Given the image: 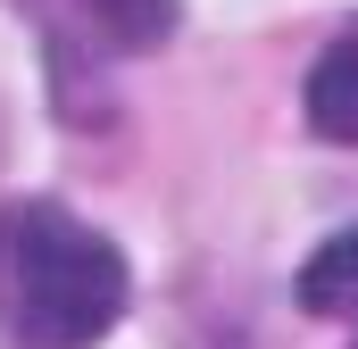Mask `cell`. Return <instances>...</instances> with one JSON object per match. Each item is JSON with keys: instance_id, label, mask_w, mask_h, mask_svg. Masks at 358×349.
Returning a JSON list of instances; mask_svg holds the SVG:
<instances>
[{"instance_id": "6da1fadb", "label": "cell", "mask_w": 358, "mask_h": 349, "mask_svg": "<svg viewBox=\"0 0 358 349\" xmlns=\"http://www.w3.org/2000/svg\"><path fill=\"white\" fill-rule=\"evenodd\" d=\"M125 316V258L50 200H0V341L92 349Z\"/></svg>"}, {"instance_id": "7a4b0ae2", "label": "cell", "mask_w": 358, "mask_h": 349, "mask_svg": "<svg viewBox=\"0 0 358 349\" xmlns=\"http://www.w3.org/2000/svg\"><path fill=\"white\" fill-rule=\"evenodd\" d=\"M42 42L50 67H108V59H142L176 34V0H17Z\"/></svg>"}, {"instance_id": "3957f363", "label": "cell", "mask_w": 358, "mask_h": 349, "mask_svg": "<svg viewBox=\"0 0 358 349\" xmlns=\"http://www.w3.org/2000/svg\"><path fill=\"white\" fill-rule=\"evenodd\" d=\"M300 108H308V125H317L325 142H358V17L325 42V59L308 67Z\"/></svg>"}, {"instance_id": "277c9868", "label": "cell", "mask_w": 358, "mask_h": 349, "mask_svg": "<svg viewBox=\"0 0 358 349\" xmlns=\"http://www.w3.org/2000/svg\"><path fill=\"white\" fill-rule=\"evenodd\" d=\"M300 308H308V316H342V325H358V225L334 233L317 258L300 266Z\"/></svg>"}]
</instances>
